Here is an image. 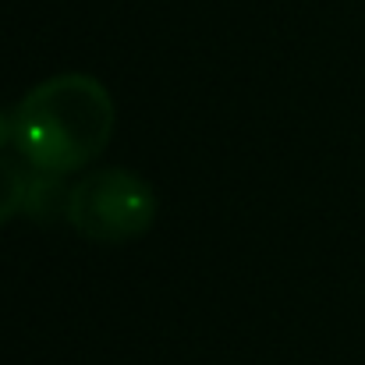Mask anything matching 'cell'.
Here are the masks:
<instances>
[{
  "label": "cell",
  "mask_w": 365,
  "mask_h": 365,
  "mask_svg": "<svg viewBox=\"0 0 365 365\" xmlns=\"http://www.w3.org/2000/svg\"><path fill=\"white\" fill-rule=\"evenodd\" d=\"M68 202H71V188H64L61 174H53V170H36V174H29L21 213H29L32 220L50 224V220H57V217H68Z\"/></svg>",
  "instance_id": "obj_3"
},
{
  "label": "cell",
  "mask_w": 365,
  "mask_h": 365,
  "mask_svg": "<svg viewBox=\"0 0 365 365\" xmlns=\"http://www.w3.org/2000/svg\"><path fill=\"white\" fill-rule=\"evenodd\" d=\"M114 131V100L93 75H57L36 86L14 118V135L36 170L71 174L93 163Z\"/></svg>",
  "instance_id": "obj_1"
},
{
  "label": "cell",
  "mask_w": 365,
  "mask_h": 365,
  "mask_svg": "<svg viewBox=\"0 0 365 365\" xmlns=\"http://www.w3.org/2000/svg\"><path fill=\"white\" fill-rule=\"evenodd\" d=\"M11 128H14V124L7 121V118H4V114H0V142H7V135H11Z\"/></svg>",
  "instance_id": "obj_5"
},
{
  "label": "cell",
  "mask_w": 365,
  "mask_h": 365,
  "mask_svg": "<svg viewBox=\"0 0 365 365\" xmlns=\"http://www.w3.org/2000/svg\"><path fill=\"white\" fill-rule=\"evenodd\" d=\"M25 185H29V174H21L18 163L0 156V224H7L25 206Z\"/></svg>",
  "instance_id": "obj_4"
},
{
  "label": "cell",
  "mask_w": 365,
  "mask_h": 365,
  "mask_svg": "<svg viewBox=\"0 0 365 365\" xmlns=\"http://www.w3.org/2000/svg\"><path fill=\"white\" fill-rule=\"evenodd\" d=\"M156 199L142 178L121 167H103L71 188L68 220L78 235L100 245H121L153 227Z\"/></svg>",
  "instance_id": "obj_2"
}]
</instances>
